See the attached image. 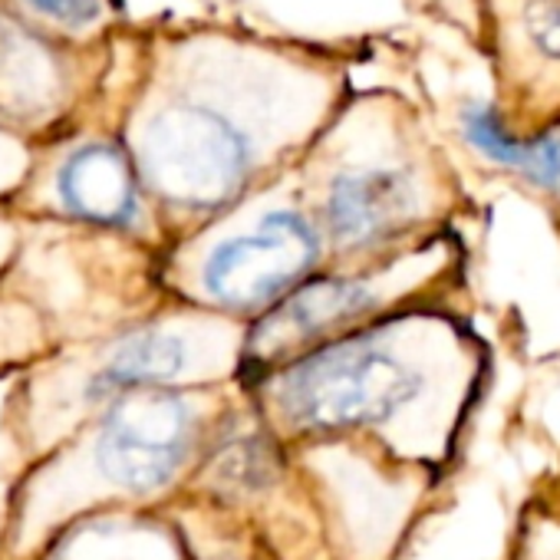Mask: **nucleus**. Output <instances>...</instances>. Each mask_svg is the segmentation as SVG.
Instances as JSON below:
<instances>
[{
	"label": "nucleus",
	"mask_w": 560,
	"mask_h": 560,
	"mask_svg": "<svg viewBox=\"0 0 560 560\" xmlns=\"http://www.w3.org/2000/svg\"><path fill=\"white\" fill-rule=\"evenodd\" d=\"M462 129H465V139L491 162L498 165H508V168H517L521 175H527L534 185H544V188H560V139H530V142H521V139H511L498 119L494 109L488 106H471L465 109L462 116Z\"/></svg>",
	"instance_id": "9"
},
{
	"label": "nucleus",
	"mask_w": 560,
	"mask_h": 560,
	"mask_svg": "<svg viewBox=\"0 0 560 560\" xmlns=\"http://www.w3.org/2000/svg\"><path fill=\"white\" fill-rule=\"evenodd\" d=\"M380 304V291L360 277H320L311 284H298L288 298H280L273 311L257 327L267 353L317 340L337 327L353 324Z\"/></svg>",
	"instance_id": "6"
},
{
	"label": "nucleus",
	"mask_w": 560,
	"mask_h": 560,
	"mask_svg": "<svg viewBox=\"0 0 560 560\" xmlns=\"http://www.w3.org/2000/svg\"><path fill=\"white\" fill-rule=\"evenodd\" d=\"M247 139L218 113L182 106L162 113L142 136L149 185L185 208H218L247 178Z\"/></svg>",
	"instance_id": "2"
},
{
	"label": "nucleus",
	"mask_w": 560,
	"mask_h": 560,
	"mask_svg": "<svg viewBox=\"0 0 560 560\" xmlns=\"http://www.w3.org/2000/svg\"><path fill=\"white\" fill-rule=\"evenodd\" d=\"M34 11H40L44 18H54L67 27H83L90 21L100 18V0H27Z\"/></svg>",
	"instance_id": "11"
},
{
	"label": "nucleus",
	"mask_w": 560,
	"mask_h": 560,
	"mask_svg": "<svg viewBox=\"0 0 560 560\" xmlns=\"http://www.w3.org/2000/svg\"><path fill=\"white\" fill-rule=\"evenodd\" d=\"M57 195L70 214L109 228H129L139 214L129 162L113 145L73 152L57 175Z\"/></svg>",
	"instance_id": "7"
},
{
	"label": "nucleus",
	"mask_w": 560,
	"mask_h": 560,
	"mask_svg": "<svg viewBox=\"0 0 560 560\" xmlns=\"http://www.w3.org/2000/svg\"><path fill=\"white\" fill-rule=\"evenodd\" d=\"M195 435L191 406L172 393H122L103 416L96 468L116 488L149 494L175 478Z\"/></svg>",
	"instance_id": "4"
},
{
	"label": "nucleus",
	"mask_w": 560,
	"mask_h": 560,
	"mask_svg": "<svg viewBox=\"0 0 560 560\" xmlns=\"http://www.w3.org/2000/svg\"><path fill=\"white\" fill-rule=\"evenodd\" d=\"M416 211V185L399 168L337 175L327 195V228L343 247H370L396 234Z\"/></svg>",
	"instance_id": "5"
},
{
	"label": "nucleus",
	"mask_w": 560,
	"mask_h": 560,
	"mask_svg": "<svg viewBox=\"0 0 560 560\" xmlns=\"http://www.w3.org/2000/svg\"><path fill=\"white\" fill-rule=\"evenodd\" d=\"M185 366H188L185 337L162 330V327H145V330L129 334L109 353L103 370L93 373L86 393H90V399H116L122 393L172 383L182 376Z\"/></svg>",
	"instance_id": "8"
},
{
	"label": "nucleus",
	"mask_w": 560,
	"mask_h": 560,
	"mask_svg": "<svg viewBox=\"0 0 560 560\" xmlns=\"http://www.w3.org/2000/svg\"><path fill=\"white\" fill-rule=\"evenodd\" d=\"M527 31L547 57L560 60V0H550V4L534 8L527 14Z\"/></svg>",
	"instance_id": "10"
},
{
	"label": "nucleus",
	"mask_w": 560,
	"mask_h": 560,
	"mask_svg": "<svg viewBox=\"0 0 560 560\" xmlns=\"http://www.w3.org/2000/svg\"><path fill=\"white\" fill-rule=\"evenodd\" d=\"M422 376L386 343L347 337L311 350L273 380V402L294 429L334 432L393 419L416 399Z\"/></svg>",
	"instance_id": "1"
},
{
	"label": "nucleus",
	"mask_w": 560,
	"mask_h": 560,
	"mask_svg": "<svg viewBox=\"0 0 560 560\" xmlns=\"http://www.w3.org/2000/svg\"><path fill=\"white\" fill-rule=\"evenodd\" d=\"M320 260V234L298 211H270L250 234L214 244L201 264V291L231 311L288 298Z\"/></svg>",
	"instance_id": "3"
}]
</instances>
